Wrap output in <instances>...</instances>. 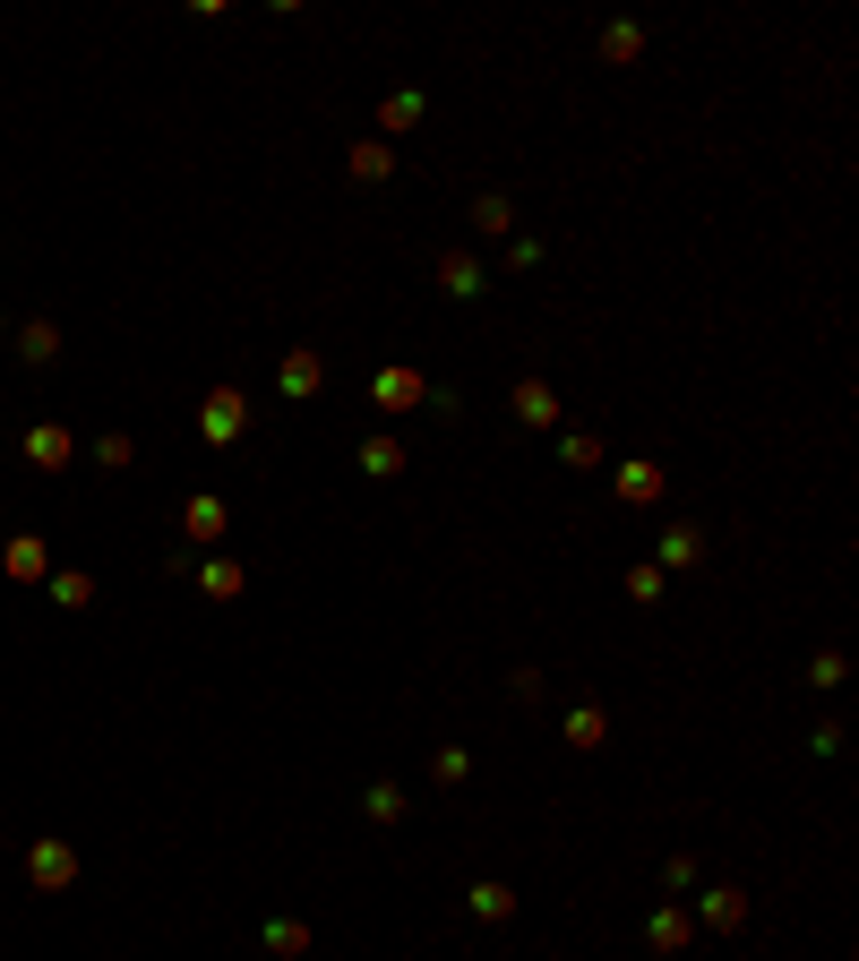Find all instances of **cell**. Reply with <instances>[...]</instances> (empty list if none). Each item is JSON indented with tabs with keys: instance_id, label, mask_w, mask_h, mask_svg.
Instances as JSON below:
<instances>
[{
	"instance_id": "cell-1",
	"label": "cell",
	"mask_w": 859,
	"mask_h": 961,
	"mask_svg": "<svg viewBox=\"0 0 859 961\" xmlns=\"http://www.w3.org/2000/svg\"><path fill=\"white\" fill-rule=\"evenodd\" d=\"M27 876H34V884H43V893H61L69 876H78V859H69L61 841H34V850H27Z\"/></svg>"
},
{
	"instance_id": "cell-2",
	"label": "cell",
	"mask_w": 859,
	"mask_h": 961,
	"mask_svg": "<svg viewBox=\"0 0 859 961\" xmlns=\"http://www.w3.org/2000/svg\"><path fill=\"white\" fill-rule=\"evenodd\" d=\"M232 429H241V395L215 386V395H206V438H232Z\"/></svg>"
},
{
	"instance_id": "cell-3",
	"label": "cell",
	"mask_w": 859,
	"mask_h": 961,
	"mask_svg": "<svg viewBox=\"0 0 859 961\" xmlns=\"http://www.w3.org/2000/svg\"><path fill=\"white\" fill-rule=\"evenodd\" d=\"M0 567H9V576H18V584H34V576H43V542H34V533H18V542H9V558H0Z\"/></svg>"
},
{
	"instance_id": "cell-4",
	"label": "cell",
	"mask_w": 859,
	"mask_h": 961,
	"mask_svg": "<svg viewBox=\"0 0 859 961\" xmlns=\"http://www.w3.org/2000/svg\"><path fill=\"white\" fill-rule=\"evenodd\" d=\"M27 455H34V464H69V429H34Z\"/></svg>"
},
{
	"instance_id": "cell-5",
	"label": "cell",
	"mask_w": 859,
	"mask_h": 961,
	"mask_svg": "<svg viewBox=\"0 0 859 961\" xmlns=\"http://www.w3.org/2000/svg\"><path fill=\"white\" fill-rule=\"evenodd\" d=\"M413 395H422V378H404V370H387V378H378V404H413Z\"/></svg>"
},
{
	"instance_id": "cell-6",
	"label": "cell",
	"mask_w": 859,
	"mask_h": 961,
	"mask_svg": "<svg viewBox=\"0 0 859 961\" xmlns=\"http://www.w3.org/2000/svg\"><path fill=\"white\" fill-rule=\"evenodd\" d=\"M190 533H199V542H215V533H224V507H215V498H199V507H190Z\"/></svg>"
},
{
	"instance_id": "cell-7",
	"label": "cell",
	"mask_w": 859,
	"mask_h": 961,
	"mask_svg": "<svg viewBox=\"0 0 859 961\" xmlns=\"http://www.w3.org/2000/svg\"><path fill=\"white\" fill-rule=\"evenodd\" d=\"M18 353H27V361H52V353H61V335H52V326H27V344H18Z\"/></svg>"
}]
</instances>
